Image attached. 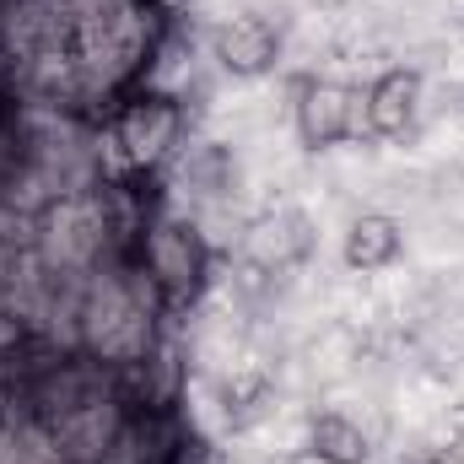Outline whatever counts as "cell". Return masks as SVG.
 <instances>
[{
  "label": "cell",
  "instance_id": "1",
  "mask_svg": "<svg viewBox=\"0 0 464 464\" xmlns=\"http://www.w3.org/2000/svg\"><path fill=\"white\" fill-rule=\"evenodd\" d=\"M146 265H151V281H157L173 303H189V297L206 286V265H211V254H206V237L195 232V222L168 217V222L151 227Z\"/></svg>",
  "mask_w": 464,
  "mask_h": 464
},
{
  "label": "cell",
  "instance_id": "2",
  "mask_svg": "<svg viewBox=\"0 0 464 464\" xmlns=\"http://www.w3.org/2000/svg\"><path fill=\"white\" fill-rule=\"evenodd\" d=\"M179 130H184V114L173 98H135L124 103L114 119V146L124 151V162L135 168H157L173 146H179Z\"/></svg>",
  "mask_w": 464,
  "mask_h": 464
},
{
  "label": "cell",
  "instance_id": "3",
  "mask_svg": "<svg viewBox=\"0 0 464 464\" xmlns=\"http://www.w3.org/2000/svg\"><path fill=\"white\" fill-rule=\"evenodd\" d=\"M356 130V92L335 76H314L297 92V135L308 151H330Z\"/></svg>",
  "mask_w": 464,
  "mask_h": 464
},
{
  "label": "cell",
  "instance_id": "4",
  "mask_svg": "<svg viewBox=\"0 0 464 464\" xmlns=\"http://www.w3.org/2000/svg\"><path fill=\"white\" fill-rule=\"evenodd\" d=\"M211 54L227 76H265L281 60V33L265 16H227L211 33Z\"/></svg>",
  "mask_w": 464,
  "mask_h": 464
},
{
  "label": "cell",
  "instance_id": "5",
  "mask_svg": "<svg viewBox=\"0 0 464 464\" xmlns=\"http://www.w3.org/2000/svg\"><path fill=\"white\" fill-rule=\"evenodd\" d=\"M416 109H421V71H411V65L383 71V76L367 87V98H362L367 130L383 135V140H400V135L416 124Z\"/></svg>",
  "mask_w": 464,
  "mask_h": 464
},
{
  "label": "cell",
  "instance_id": "6",
  "mask_svg": "<svg viewBox=\"0 0 464 464\" xmlns=\"http://www.w3.org/2000/svg\"><path fill=\"white\" fill-rule=\"evenodd\" d=\"M400 254H405V227L389 211H362L346 227V243H341V259H346L351 270H362V276L389 270Z\"/></svg>",
  "mask_w": 464,
  "mask_h": 464
},
{
  "label": "cell",
  "instance_id": "7",
  "mask_svg": "<svg viewBox=\"0 0 464 464\" xmlns=\"http://www.w3.org/2000/svg\"><path fill=\"white\" fill-rule=\"evenodd\" d=\"M248 254L270 270H281V265H292V259H303L308 254V222L297 217V211H281V217H265L259 227L248 232Z\"/></svg>",
  "mask_w": 464,
  "mask_h": 464
},
{
  "label": "cell",
  "instance_id": "8",
  "mask_svg": "<svg viewBox=\"0 0 464 464\" xmlns=\"http://www.w3.org/2000/svg\"><path fill=\"white\" fill-rule=\"evenodd\" d=\"M308 449H319L335 464H367V432L351 421L346 411H319L308 421Z\"/></svg>",
  "mask_w": 464,
  "mask_h": 464
},
{
  "label": "cell",
  "instance_id": "9",
  "mask_svg": "<svg viewBox=\"0 0 464 464\" xmlns=\"http://www.w3.org/2000/svg\"><path fill=\"white\" fill-rule=\"evenodd\" d=\"M286 464H335V459H324L319 449H297V454H292V459H286Z\"/></svg>",
  "mask_w": 464,
  "mask_h": 464
},
{
  "label": "cell",
  "instance_id": "10",
  "mask_svg": "<svg viewBox=\"0 0 464 464\" xmlns=\"http://www.w3.org/2000/svg\"><path fill=\"white\" fill-rule=\"evenodd\" d=\"M416 464H464L459 454H449V449H438V454H421Z\"/></svg>",
  "mask_w": 464,
  "mask_h": 464
}]
</instances>
